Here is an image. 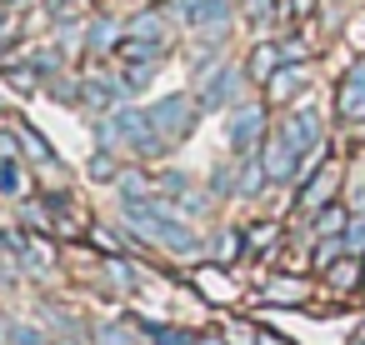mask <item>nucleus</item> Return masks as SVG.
Instances as JSON below:
<instances>
[{
  "label": "nucleus",
  "instance_id": "4",
  "mask_svg": "<svg viewBox=\"0 0 365 345\" xmlns=\"http://www.w3.org/2000/svg\"><path fill=\"white\" fill-rule=\"evenodd\" d=\"M285 140H290L295 150L315 145V140H320V115H315V110H300V115H290V125H285Z\"/></svg>",
  "mask_w": 365,
  "mask_h": 345
},
{
  "label": "nucleus",
  "instance_id": "6",
  "mask_svg": "<svg viewBox=\"0 0 365 345\" xmlns=\"http://www.w3.org/2000/svg\"><path fill=\"white\" fill-rule=\"evenodd\" d=\"M255 135H260V110H240L235 125H230V140H235V145H250Z\"/></svg>",
  "mask_w": 365,
  "mask_h": 345
},
{
  "label": "nucleus",
  "instance_id": "2",
  "mask_svg": "<svg viewBox=\"0 0 365 345\" xmlns=\"http://www.w3.org/2000/svg\"><path fill=\"white\" fill-rule=\"evenodd\" d=\"M150 120H155V125H165L170 135H185V130L195 125V110H190V101L170 96V101H160V105L150 110Z\"/></svg>",
  "mask_w": 365,
  "mask_h": 345
},
{
  "label": "nucleus",
  "instance_id": "3",
  "mask_svg": "<svg viewBox=\"0 0 365 345\" xmlns=\"http://www.w3.org/2000/svg\"><path fill=\"white\" fill-rule=\"evenodd\" d=\"M335 180H340V170H335V165H320V170H315V180L305 185L300 205H305V210H325V200L335 195Z\"/></svg>",
  "mask_w": 365,
  "mask_h": 345
},
{
  "label": "nucleus",
  "instance_id": "8",
  "mask_svg": "<svg viewBox=\"0 0 365 345\" xmlns=\"http://www.w3.org/2000/svg\"><path fill=\"white\" fill-rule=\"evenodd\" d=\"M345 250H365V215H350V225H345Z\"/></svg>",
  "mask_w": 365,
  "mask_h": 345
},
{
  "label": "nucleus",
  "instance_id": "9",
  "mask_svg": "<svg viewBox=\"0 0 365 345\" xmlns=\"http://www.w3.org/2000/svg\"><path fill=\"white\" fill-rule=\"evenodd\" d=\"M355 275H360V265H355V260H340V265L330 270V280H335V285H355Z\"/></svg>",
  "mask_w": 365,
  "mask_h": 345
},
{
  "label": "nucleus",
  "instance_id": "5",
  "mask_svg": "<svg viewBox=\"0 0 365 345\" xmlns=\"http://www.w3.org/2000/svg\"><path fill=\"white\" fill-rule=\"evenodd\" d=\"M300 81H305L300 71H275V76L265 81V86H270V101H290V96L300 91Z\"/></svg>",
  "mask_w": 365,
  "mask_h": 345
},
{
  "label": "nucleus",
  "instance_id": "10",
  "mask_svg": "<svg viewBox=\"0 0 365 345\" xmlns=\"http://www.w3.org/2000/svg\"><path fill=\"white\" fill-rule=\"evenodd\" d=\"M26 150H31L36 160H51V145H46L41 135H31V130H26Z\"/></svg>",
  "mask_w": 365,
  "mask_h": 345
},
{
  "label": "nucleus",
  "instance_id": "1",
  "mask_svg": "<svg viewBox=\"0 0 365 345\" xmlns=\"http://www.w3.org/2000/svg\"><path fill=\"white\" fill-rule=\"evenodd\" d=\"M335 110H340V120H350V125H360V120H365V66H355V71L340 81Z\"/></svg>",
  "mask_w": 365,
  "mask_h": 345
},
{
  "label": "nucleus",
  "instance_id": "11",
  "mask_svg": "<svg viewBox=\"0 0 365 345\" xmlns=\"http://www.w3.org/2000/svg\"><path fill=\"white\" fill-rule=\"evenodd\" d=\"M310 6H315V0H295V16H310Z\"/></svg>",
  "mask_w": 365,
  "mask_h": 345
},
{
  "label": "nucleus",
  "instance_id": "7",
  "mask_svg": "<svg viewBox=\"0 0 365 345\" xmlns=\"http://www.w3.org/2000/svg\"><path fill=\"white\" fill-rule=\"evenodd\" d=\"M275 66H280L275 46H260V51L250 56V76H255V81H270V76H275Z\"/></svg>",
  "mask_w": 365,
  "mask_h": 345
}]
</instances>
